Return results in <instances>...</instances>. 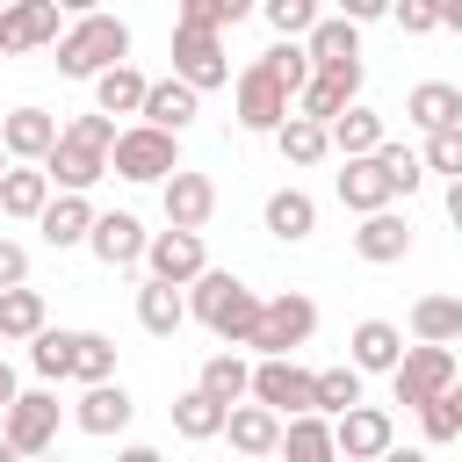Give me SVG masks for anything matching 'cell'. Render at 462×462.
<instances>
[{
	"label": "cell",
	"instance_id": "cell-7",
	"mask_svg": "<svg viewBox=\"0 0 462 462\" xmlns=\"http://www.w3.org/2000/svg\"><path fill=\"white\" fill-rule=\"evenodd\" d=\"M455 375H462V368H455V354H448V346H404V361L390 368L397 404H411V411H419V404H433V397H448V390H455Z\"/></svg>",
	"mask_w": 462,
	"mask_h": 462
},
{
	"label": "cell",
	"instance_id": "cell-24",
	"mask_svg": "<svg viewBox=\"0 0 462 462\" xmlns=\"http://www.w3.org/2000/svg\"><path fill=\"white\" fill-rule=\"evenodd\" d=\"M224 433H231L238 455H274V448H282V411H267V404L245 397V404L224 411Z\"/></svg>",
	"mask_w": 462,
	"mask_h": 462
},
{
	"label": "cell",
	"instance_id": "cell-22",
	"mask_svg": "<svg viewBox=\"0 0 462 462\" xmlns=\"http://www.w3.org/2000/svg\"><path fill=\"white\" fill-rule=\"evenodd\" d=\"M346 346H354V354H346V361H354V368H361V375H390V368H397V361H404V332H397V325H390V318H361V325H354V339H346Z\"/></svg>",
	"mask_w": 462,
	"mask_h": 462
},
{
	"label": "cell",
	"instance_id": "cell-4",
	"mask_svg": "<svg viewBox=\"0 0 462 462\" xmlns=\"http://www.w3.org/2000/svg\"><path fill=\"white\" fill-rule=\"evenodd\" d=\"M108 173L116 180H166V173H180V137L152 130V123H130V130H116Z\"/></svg>",
	"mask_w": 462,
	"mask_h": 462
},
{
	"label": "cell",
	"instance_id": "cell-15",
	"mask_svg": "<svg viewBox=\"0 0 462 462\" xmlns=\"http://www.w3.org/2000/svg\"><path fill=\"white\" fill-rule=\"evenodd\" d=\"M130 419H137V404H130V390H123V383H87V390H79V404H72V426H79V433H94V440H116Z\"/></svg>",
	"mask_w": 462,
	"mask_h": 462
},
{
	"label": "cell",
	"instance_id": "cell-58",
	"mask_svg": "<svg viewBox=\"0 0 462 462\" xmlns=\"http://www.w3.org/2000/svg\"><path fill=\"white\" fill-rule=\"evenodd\" d=\"M0 462H22V455H14V448H7V440H0Z\"/></svg>",
	"mask_w": 462,
	"mask_h": 462
},
{
	"label": "cell",
	"instance_id": "cell-30",
	"mask_svg": "<svg viewBox=\"0 0 462 462\" xmlns=\"http://www.w3.org/2000/svg\"><path fill=\"white\" fill-rule=\"evenodd\" d=\"M404 325H411L419 346H455L462 339V296H419Z\"/></svg>",
	"mask_w": 462,
	"mask_h": 462
},
{
	"label": "cell",
	"instance_id": "cell-47",
	"mask_svg": "<svg viewBox=\"0 0 462 462\" xmlns=\"http://www.w3.org/2000/svg\"><path fill=\"white\" fill-rule=\"evenodd\" d=\"M58 137H72V144H94V152H116V116H101V108H94V116H72Z\"/></svg>",
	"mask_w": 462,
	"mask_h": 462
},
{
	"label": "cell",
	"instance_id": "cell-59",
	"mask_svg": "<svg viewBox=\"0 0 462 462\" xmlns=\"http://www.w3.org/2000/svg\"><path fill=\"white\" fill-rule=\"evenodd\" d=\"M29 462H65V455H58V448H51V455H29Z\"/></svg>",
	"mask_w": 462,
	"mask_h": 462
},
{
	"label": "cell",
	"instance_id": "cell-1",
	"mask_svg": "<svg viewBox=\"0 0 462 462\" xmlns=\"http://www.w3.org/2000/svg\"><path fill=\"white\" fill-rule=\"evenodd\" d=\"M188 318H202L224 346H253V325H260V296L238 282V274H217V267H202L195 282H188Z\"/></svg>",
	"mask_w": 462,
	"mask_h": 462
},
{
	"label": "cell",
	"instance_id": "cell-18",
	"mask_svg": "<svg viewBox=\"0 0 462 462\" xmlns=\"http://www.w3.org/2000/svg\"><path fill=\"white\" fill-rule=\"evenodd\" d=\"M144 224L130 217V209H108V217H94V231H87V245H94V260L101 267H137L144 260Z\"/></svg>",
	"mask_w": 462,
	"mask_h": 462
},
{
	"label": "cell",
	"instance_id": "cell-6",
	"mask_svg": "<svg viewBox=\"0 0 462 462\" xmlns=\"http://www.w3.org/2000/svg\"><path fill=\"white\" fill-rule=\"evenodd\" d=\"M173 79H188L195 94H209V87H231L224 36H217V29H188V22H173Z\"/></svg>",
	"mask_w": 462,
	"mask_h": 462
},
{
	"label": "cell",
	"instance_id": "cell-45",
	"mask_svg": "<svg viewBox=\"0 0 462 462\" xmlns=\"http://www.w3.org/2000/svg\"><path fill=\"white\" fill-rule=\"evenodd\" d=\"M419 166H433V173L462 180V123H448V130H426V152H419Z\"/></svg>",
	"mask_w": 462,
	"mask_h": 462
},
{
	"label": "cell",
	"instance_id": "cell-9",
	"mask_svg": "<svg viewBox=\"0 0 462 462\" xmlns=\"http://www.w3.org/2000/svg\"><path fill=\"white\" fill-rule=\"evenodd\" d=\"M231 101H238V130H260V137H274L282 123H289V87L253 58L245 72H238V87H231Z\"/></svg>",
	"mask_w": 462,
	"mask_h": 462
},
{
	"label": "cell",
	"instance_id": "cell-14",
	"mask_svg": "<svg viewBox=\"0 0 462 462\" xmlns=\"http://www.w3.org/2000/svg\"><path fill=\"white\" fill-rule=\"evenodd\" d=\"M58 130H65V123H58L51 108H14V116L0 123V152H7L14 166H43L51 144H58Z\"/></svg>",
	"mask_w": 462,
	"mask_h": 462
},
{
	"label": "cell",
	"instance_id": "cell-46",
	"mask_svg": "<svg viewBox=\"0 0 462 462\" xmlns=\"http://www.w3.org/2000/svg\"><path fill=\"white\" fill-rule=\"evenodd\" d=\"M419 433H426V448H440V440H462V411H455L448 397H433V404H419Z\"/></svg>",
	"mask_w": 462,
	"mask_h": 462
},
{
	"label": "cell",
	"instance_id": "cell-3",
	"mask_svg": "<svg viewBox=\"0 0 462 462\" xmlns=\"http://www.w3.org/2000/svg\"><path fill=\"white\" fill-rule=\"evenodd\" d=\"M310 332H318V303H310L303 289L260 296V325H253L260 361H296V346H310Z\"/></svg>",
	"mask_w": 462,
	"mask_h": 462
},
{
	"label": "cell",
	"instance_id": "cell-19",
	"mask_svg": "<svg viewBox=\"0 0 462 462\" xmlns=\"http://www.w3.org/2000/svg\"><path fill=\"white\" fill-rule=\"evenodd\" d=\"M195 116H202V94H195L188 79H152V87H144L137 123H152V130H173V137H180Z\"/></svg>",
	"mask_w": 462,
	"mask_h": 462
},
{
	"label": "cell",
	"instance_id": "cell-35",
	"mask_svg": "<svg viewBox=\"0 0 462 462\" xmlns=\"http://www.w3.org/2000/svg\"><path fill=\"white\" fill-rule=\"evenodd\" d=\"M51 325V310H43V289H0V339H36Z\"/></svg>",
	"mask_w": 462,
	"mask_h": 462
},
{
	"label": "cell",
	"instance_id": "cell-11",
	"mask_svg": "<svg viewBox=\"0 0 462 462\" xmlns=\"http://www.w3.org/2000/svg\"><path fill=\"white\" fill-rule=\"evenodd\" d=\"M332 448H339V462H375L383 448H397V426L383 404H354L332 419Z\"/></svg>",
	"mask_w": 462,
	"mask_h": 462
},
{
	"label": "cell",
	"instance_id": "cell-43",
	"mask_svg": "<svg viewBox=\"0 0 462 462\" xmlns=\"http://www.w3.org/2000/svg\"><path fill=\"white\" fill-rule=\"evenodd\" d=\"M29 368H36L43 383H58V375H72V332H51V325H43V332L29 339Z\"/></svg>",
	"mask_w": 462,
	"mask_h": 462
},
{
	"label": "cell",
	"instance_id": "cell-31",
	"mask_svg": "<svg viewBox=\"0 0 462 462\" xmlns=\"http://www.w3.org/2000/svg\"><path fill=\"white\" fill-rule=\"evenodd\" d=\"M404 116H411L419 130H448V123H462V87H448V79H419V87L404 94Z\"/></svg>",
	"mask_w": 462,
	"mask_h": 462
},
{
	"label": "cell",
	"instance_id": "cell-39",
	"mask_svg": "<svg viewBox=\"0 0 462 462\" xmlns=\"http://www.w3.org/2000/svg\"><path fill=\"white\" fill-rule=\"evenodd\" d=\"M354 404H361V368H354V361L318 368V411H325V419H339V411H354Z\"/></svg>",
	"mask_w": 462,
	"mask_h": 462
},
{
	"label": "cell",
	"instance_id": "cell-48",
	"mask_svg": "<svg viewBox=\"0 0 462 462\" xmlns=\"http://www.w3.org/2000/svg\"><path fill=\"white\" fill-rule=\"evenodd\" d=\"M390 22H397L404 36H433V29H440V14H433V0H390Z\"/></svg>",
	"mask_w": 462,
	"mask_h": 462
},
{
	"label": "cell",
	"instance_id": "cell-38",
	"mask_svg": "<svg viewBox=\"0 0 462 462\" xmlns=\"http://www.w3.org/2000/svg\"><path fill=\"white\" fill-rule=\"evenodd\" d=\"M72 383H116V339L108 332H72Z\"/></svg>",
	"mask_w": 462,
	"mask_h": 462
},
{
	"label": "cell",
	"instance_id": "cell-41",
	"mask_svg": "<svg viewBox=\"0 0 462 462\" xmlns=\"http://www.w3.org/2000/svg\"><path fill=\"white\" fill-rule=\"evenodd\" d=\"M253 7H260V0H180V7H173V22H188V29H217V36H224V29H231V22H245Z\"/></svg>",
	"mask_w": 462,
	"mask_h": 462
},
{
	"label": "cell",
	"instance_id": "cell-42",
	"mask_svg": "<svg viewBox=\"0 0 462 462\" xmlns=\"http://www.w3.org/2000/svg\"><path fill=\"white\" fill-rule=\"evenodd\" d=\"M375 166L390 173V195H411V188L426 180V166H419V152H411V144H397V137H383V144H375Z\"/></svg>",
	"mask_w": 462,
	"mask_h": 462
},
{
	"label": "cell",
	"instance_id": "cell-34",
	"mask_svg": "<svg viewBox=\"0 0 462 462\" xmlns=\"http://www.w3.org/2000/svg\"><path fill=\"white\" fill-rule=\"evenodd\" d=\"M195 390H209V397L231 411V404H245V397H253V368H245L238 354H209V361H202V375H195Z\"/></svg>",
	"mask_w": 462,
	"mask_h": 462
},
{
	"label": "cell",
	"instance_id": "cell-56",
	"mask_svg": "<svg viewBox=\"0 0 462 462\" xmlns=\"http://www.w3.org/2000/svg\"><path fill=\"white\" fill-rule=\"evenodd\" d=\"M65 14H101V0H58Z\"/></svg>",
	"mask_w": 462,
	"mask_h": 462
},
{
	"label": "cell",
	"instance_id": "cell-29",
	"mask_svg": "<svg viewBox=\"0 0 462 462\" xmlns=\"http://www.w3.org/2000/svg\"><path fill=\"white\" fill-rule=\"evenodd\" d=\"M282 462H339V448H332V419L325 411H303V419H282V448H274Z\"/></svg>",
	"mask_w": 462,
	"mask_h": 462
},
{
	"label": "cell",
	"instance_id": "cell-12",
	"mask_svg": "<svg viewBox=\"0 0 462 462\" xmlns=\"http://www.w3.org/2000/svg\"><path fill=\"white\" fill-rule=\"evenodd\" d=\"M58 0H7L0 7V51L7 58H29V51H43V43H58Z\"/></svg>",
	"mask_w": 462,
	"mask_h": 462
},
{
	"label": "cell",
	"instance_id": "cell-33",
	"mask_svg": "<svg viewBox=\"0 0 462 462\" xmlns=\"http://www.w3.org/2000/svg\"><path fill=\"white\" fill-rule=\"evenodd\" d=\"M144 87H152V79H144L137 65H108V72H94V108H101V116H137V108H144Z\"/></svg>",
	"mask_w": 462,
	"mask_h": 462
},
{
	"label": "cell",
	"instance_id": "cell-57",
	"mask_svg": "<svg viewBox=\"0 0 462 462\" xmlns=\"http://www.w3.org/2000/svg\"><path fill=\"white\" fill-rule=\"evenodd\" d=\"M448 404H455V411H462V375H455V390H448Z\"/></svg>",
	"mask_w": 462,
	"mask_h": 462
},
{
	"label": "cell",
	"instance_id": "cell-32",
	"mask_svg": "<svg viewBox=\"0 0 462 462\" xmlns=\"http://www.w3.org/2000/svg\"><path fill=\"white\" fill-rule=\"evenodd\" d=\"M325 137H332V152H339V159H368L390 130H383V116H375V108H361V101H354L346 116H332V123H325Z\"/></svg>",
	"mask_w": 462,
	"mask_h": 462
},
{
	"label": "cell",
	"instance_id": "cell-51",
	"mask_svg": "<svg viewBox=\"0 0 462 462\" xmlns=\"http://www.w3.org/2000/svg\"><path fill=\"white\" fill-rule=\"evenodd\" d=\"M433 14H440V29H455V36H462V0H433Z\"/></svg>",
	"mask_w": 462,
	"mask_h": 462
},
{
	"label": "cell",
	"instance_id": "cell-2",
	"mask_svg": "<svg viewBox=\"0 0 462 462\" xmlns=\"http://www.w3.org/2000/svg\"><path fill=\"white\" fill-rule=\"evenodd\" d=\"M108 65H130V22L116 14H79L65 36H58V72L65 79H94Z\"/></svg>",
	"mask_w": 462,
	"mask_h": 462
},
{
	"label": "cell",
	"instance_id": "cell-55",
	"mask_svg": "<svg viewBox=\"0 0 462 462\" xmlns=\"http://www.w3.org/2000/svg\"><path fill=\"white\" fill-rule=\"evenodd\" d=\"M116 462H166L159 448H116Z\"/></svg>",
	"mask_w": 462,
	"mask_h": 462
},
{
	"label": "cell",
	"instance_id": "cell-20",
	"mask_svg": "<svg viewBox=\"0 0 462 462\" xmlns=\"http://www.w3.org/2000/svg\"><path fill=\"white\" fill-rule=\"evenodd\" d=\"M332 188H339V202H346L354 217H375V209L397 202V195H390V173L375 166V152H368V159H339V180H332Z\"/></svg>",
	"mask_w": 462,
	"mask_h": 462
},
{
	"label": "cell",
	"instance_id": "cell-27",
	"mask_svg": "<svg viewBox=\"0 0 462 462\" xmlns=\"http://www.w3.org/2000/svg\"><path fill=\"white\" fill-rule=\"evenodd\" d=\"M94 217H101V209H94L87 195H51V209L36 217V231H43V245H58V253H65V245H87Z\"/></svg>",
	"mask_w": 462,
	"mask_h": 462
},
{
	"label": "cell",
	"instance_id": "cell-49",
	"mask_svg": "<svg viewBox=\"0 0 462 462\" xmlns=\"http://www.w3.org/2000/svg\"><path fill=\"white\" fill-rule=\"evenodd\" d=\"M22 282H29V245L0 238V289H22Z\"/></svg>",
	"mask_w": 462,
	"mask_h": 462
},
{
	"label": "cell",
	"instance_id": "cell-44",
	"mask_svg": "<svg viewBox=\"0 0 462 462\" xmlns=\"http://www.w3.org/2000/svg\"><path fill=\"white\" fill-rule=\"evenodd\" d=\"M260 65H267V72L289 87V101L310 87V51H303V43H274V51H260Z\"/></svg>",
	"mask_w": 462,
	"mask_h": 462
},
{
	"label": "cell",
	"instance_id": "cell-53",
	"mask_svg": "<svg viewBox=\"0 0 462 462\" xmlns=\"http://www.w3.org/2000/svg\"><path fill=\"white\" fill-rule=\"evenodd\" d=\"M375 462H433V455H426V448H383Z\"/></svg>",
	"mask_w": 462,
	"mask_h": 462
},
{
	"label": "cell",
	"instance_id": "cell-36",
	"mask_svg": "<svg viewBox=\"0 0 462 462\" xmlns=\"http://www.w3.org/2000/svg\"><path fill=\"white\" fill-rule=\"evenodd\" d=\"M274 152H282L289 166H318V159L332 152V137H325V123H310V116H296V108H289V123L274 130Z\"/></svg>",
	"mask_w": 462,
	"mask_h": 462
},
{
	"label": "cell",
	"instance_id": "cell-52",
	"mask_svg": "<svg viewBox=\"0 0 462 462\" xmlns=\"http://www.w3.org/2000/svg\"><path fill=\"white\" fill-rule=\"evenodd\" d=\"M14 397H22V383H14V368H7V361H0V411H7V404H14Z\"/></svg>",
	"mask_w": 462,
	"mask_h": 462
},
{
	"label": "cell",
	"instance_id": "cell-13",
	"mask_svg": "<svg viewBox=\"0 0 462 462\" xmlns=\"http://www.w3.org/2000/svg\"><path fill=\"white\" fill-rule=\"evenodd\" d=\"M159 202H166V224H173V231H202V224L217 217V180L180 166V173L159 180Z\"/></svg>",
	"mask_w": 462,
	"mask_h": 462
},
{
	"label": "cell",
	"instance_id": "cell-8",
	"mask_svg": "<svg viewBox=\"0 0 462 462\" xmlns=\"http://www.w3.org/2000/svg\"><path fill=\"white\" fill-rule=\"evenodd\" d=\"M253 404H267L282 419L318 411V368H303V361H260L253 368Z\"/></svg>",
	"mask_w": 462,
	"mask_h": 462
},
{
	"label": "cell",
	"instance_id": "cell-54",
	"mask_svg": "<svg viewBox=\"0 0 462 462\" xmlns=\"http://www.w3.org/2000/svg\"><path fill=\"white\" fill-rule=\"evenodd\" d=\"M448 224L462 231V180H448Z\"/></svg>",
	"mask_w": 462,
	"mask_h": 462
},
{
	"label": "cell",
	"instance_id": "cell-50",
	"mask_svg": "<svg viewBox=\"0 0 462 462\" xmlns=\"http://www.w3.org/2000/svg\"><path fill=\"white\" fill-rule=\"evenodd\" d=\"M339 14L361 29V22H375V14H390V0H339Z\"/></svg>",
	"mask_w": 462,
	"mask_h": 462
},
{
	"label": "cell",
	"instance_id": "cell-10",
	"mask_svg": "<svg viewBox=\"0 0 462 462\" xmlns=\"http://www.w3.org/2000/svg\"><path fill=\"white\" fill-rule=\"evenodd\" d=\"M144 267H152V282H173V289H188L202 267H209V253H202V231H152L144 238Z\"/></svg>",
	"mask_w": 462,
	"mask_h": 462
},
{
	"label": "cell",
	"instance_id": "cell-61",
	"mask_svg": "<svg viewBox=\"0 0 462 462\" xmlns=\"http://www.w3.org/2000/svg\"><path fill=\"white\" fill-rule=\"evenodd\" d=\"M0 7H7V0H0Z\"/></svg>",
	"mask_w": 462,
	"mask_h": 462
},
{
	"label": "cell",
	"instance_id": "cell-21",
	"mask_svg": "<svg viewBox=\"0 0 462 462\" xmlns=\"http://www.w3.org/2000/svg\"><path fill=\"white\" fill-rule=\"evenodd\" d=\"M354 253H361L368 267H390V260H404V253H411V217H404V209H375V217H361V231H354Z\"/></svg>",
	"mask_w": 462,
	"mask_h": 462
},
{
	"label": "cell",
	"instance_id": "cell-60",
	"mask_svg": "<svg viewBox=\"0 0 462 462\" xmlns=\"http://www.w3.org/2000/svg\"><path fill=\"white\" fill-rule=\"evenodd\" d=\"M7 166H14V159H7V152H0V173H7Z\"/></svg>",
	"mask_w": 462,
	"mask_h": 462
},
{
	"label": "cell",
	"instance_id": "cell-40",
	"mask_svg": "<svg viewBox=\"0 0 462 462\" xmlns=\"http://www.w3.org/2000/svg\"><path fill=\"white\" fill-rule=\"evenodd\" d=\"M260 14L274 29V43H303L318 29V0H260Z\"/></svg>",
	"mask_w": 462,
	"mask_h": 462
},
{
	"label": "cell",
	"instance_id": "cell-37",
	"mask_svg": "<svg viewBox=\"0 0 462 462\" xmlns=\"http://www.w3.org/2000/svg\"><path fill=\"white\" fill-rule=\"evenodd\" d=\"M173 433H180V440H217V433H224V404H217L209 390H180V397H173Z\"/></svg>",
	"mask_w": 462,
	"mask_h": 462
},
{
	"label": "cell",
	"instance_id": "cell-26",
	"mask_svg": "<svg viewBox=\"0 0 462 462\" xmlns=\"http://www.w3.org/2000/svg\"><path fill=\"white\" fill-rule=\"evenodd\" d=\"M260 224H267L282 245H303V238L318 231V202H310L303 188H274V195H267V209H260Z\"/></svg>",
	"mask_w": 462,
	"mask_h": 462
},
{
	"label": "cell",
	"instance_id": "cell-28",
	"mask_svg": "<svg viewBox=\"0 0 462 462\" xmlns=\"http://www.w3.org/2000/svg\"><path fill=\"white\" fill-rule=\"evenodd\" d=\"M137 325H144L152 339H173V332L188 325V296H180L173 282H152V274H144V282H137Z\"/></svg>",
	"mask_w": 462,
	"mask_h": 462
},
{
	"label": "cell",
	"instance_id": "cell-16",
	"mask_svg": "<svg viewBox=\"0 0 462 462\" xmlns=\"http://www.w3.org/2000/svg\"><path fill=\"white\" fill-rule=\"evenodd\" d=\"M303 51H310V72H361V29L346 14H318Z\"/></svg>",
	"mask_w": 462,
	"mask_h": 462
},
{
	"label": "cell",
	"instance_id": "cell-5",
	"mask_svg": "<svg viewBox=\"0 0 462 462\" xmlns=\"http://www.w3.org/2000/svg\"><path fill=\"white\" fill-rule=\"evenodd\" d=\"M58 419H65V404L51 397V390H22L7 411H0V440L29 462V455H51L58 448Z\"/></svg>",
	"mask_w": 462,
	"mask_h": 462
},
{
	"label": "cell",
	"instance_id": "cell-23",
	"mask_svg": "<svg viewBox=\"0 0 462 462\" xmlns=\"http://www.w3.org/2000/svg\"><path fill=\"white\" fill-rule=\"evenodd\" d=\"M51 173L43 166H7L0 173V217H14V224H36L43 209H51Z\"/></svg>",
	"mask_w": 462,
	"mask_h": 462
},
{
	"label": "cell",
	"instance_id": "cell-17",
	"mask_svg": "<svg viewBox=\"0 0 462 462\" xmlns=\"http://www.w3.org/2000/svg\"><path fill=\"white\" fill-rule=\"evenodd\" d=\"M43 173H51V188H58V195H87L94 180H108V152L58 137V144H51V159H43Z\"/></svg>",
	"mask_w": 462,
	"mask_h": 462
},
{
	"label": "cell",
	"instance_id": "cell-25",
	"mask_svg": "<svg viewBox=\"0 0 462 462\" xmlns=\"http://www.w3.org/2000/svg\"><path fill=\"white\" fill-rule=\"evenodd\" d=\"M354 94H361V72H310V87L296 94V116L332 123V116H346V108H354Z\"/></svg>",
	"mask_w": 462,
	"mask_h": 462
}]
</instances>
